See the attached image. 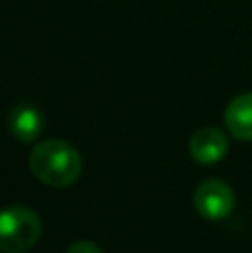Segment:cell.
Here are the masks:
<instances>
[{
    "instance_id": "obj_3",
    "label": "cell",
    "mask_w": 252,
    "mask_h": 253,
    "mask_svg": "<svg viewBox=\"0 0 252 253\" xmlns=\"http://www.w3.org/2000/svg\"><path fill=\"white\" fill-rule=\"evenodd\" d=\"M194 209L203 220L221 222L235 209V191L223 180H205L194 191Z\"/></svg>"
},
{
    "instance_id": "obj_6",
    "label": "cell",
    "mask_w": 252,
    "mask_h": 253,
    "mask_svg": "<svg viewBox=\"0 0 252 253\" xmlns=\"http://www.w3.org/2000/svg\"><path fill=\"white\" fill-rule=\"evenodd\" d=\"M223 120L232 138L252 142V91L232 98L226 107Z\"/></svg>"
},
{
    "instance_id": "obj_7",
    "label": "cell",
    "mask_w": 252,
    "mask_h": 253,
    "mask_svg": "<svg viewBox=\"0 0 252 253\" xmlns=\"http://www.w3.org/2000/svg\"><path fill=\"white\" fill-rule=\"evenodd\" d=\"M65 253H103V249L89 240H80V242H74Z\"/></svg>"
},
{
    "instance_id": "obj_4",
    "label": "cell",
    "mask_w": 252,
    "mask_h": 253,
    "mask_svg": "<svg viewBox=\"0 0 252 253\" xmlns=\"http://www.w3.org/2000/svg\"><path fill=\"white\" fill-rule=\"evenodd\" d=\"M190 156L199 165H214L228 153V135L217 126H203V129L194 131L190 138Z\"/></svg>"
},
{
    "instance_id": "obj_5",
    "label": "cell",
    "mask_w": 252,
    "mask_h": 253,
    "mask_svg": "<svg viewBox=\"0 0 252 253\" xmlns=\"http://www.w3.org/2000/svg\"><path fill=\"white\" fill-rule=\"evenodd\" d=\"M7 126L9 133L20 142H34L40 133H43V114L38 107L29 105V102H20L16 105L7 116Z\"/></svg>"
},
{
    "instance_id": "obj_2",
    "label": "cell",
    "mask_w": 252,
    "mask_h": 253,
    "mask_svg": "<svg viewBox=\"0 0 252 253\" xmlns=\"http://www.w3.org/2000/svg\"><path fill=\"white\" fill-rule=\"evenodd\" d=\"M43 224L36 211L27 207H7L0 211V253H25L38 242Z\"/></svg>"
},
{
    "instance_id": "obj_1",
    "label": "cell",
    "mask_w": 252,
    "mask_h": 253,
    "mask_svg": "<svg viewBox=\"0 0 252 253\" xmlns=\"http://www.w3.org/2000/svg\"><path fill=\"white\" fill-rule=\"evenodd\" d=\"M80 169V153L65 140H43L29 153V171L47 187H69L78 180Z\"/></svg>"
}]
</instances>
